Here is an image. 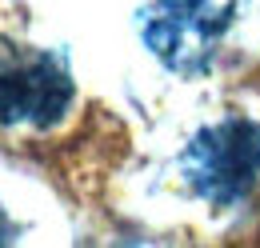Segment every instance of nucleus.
Wrapping results in <instances>:
<instances>
[{
	"label": "nucleus",
	"instance_id": "obj_2",
	"mask_svg": "<svg viewBox=\"0 0 260 248\" xmlns=\"http://www.w3.org/2000/svg\"><path fill=\"white\" fill-rule=\"evenodd\" d=\"M180 176L208 204H236L260 184V124L220 120L200 128L180 152Z\"/></svg>",
	"mask_w": 260,
	"mask_h": 248
},
{
	"label": "nucleus",
	"instance_id": "obj_3",
	"mask_svg": "<svg viewBox=\"0 0 260 248\" xmlns=\"http://www.w3.org/2000/svg\"><path fill=\"white\" fill-rule=\"evenodd\" d=\"M72 76L60 56H36L16 68H0V124L48 128L72 108Z\"/></svg>",
	"mask_w": 260,
	"mask_h": 248
},
{
	"label": "nucleus",
	"instance_id": "obj_1",
	"mask_svg": "<svg viewBox=\"0 0 260 248\" xmlns=\"http://www.w3.org/2000/svg\"><path fill=\"white\" fill-rule=\"evenodd\" d=\"M240 12L244 0H148L136 12V28L168 72L204 76Z\"/></svg>",
	"mask_w": 260,
	"mask_h": 248
},
{
	"label": "nucleus",
	"instance_id": "obj_4",
	"mask_svg": "<svg viewBox=\"0 0 260 248\" xmlns=\"http://www.w3.org/2000/svg\"><path fill=\"white\" fill-rule=\"evenodd\" d=\"M12 236H16V228H12V220L4 216V208H0V244H8Z\"/></svg>",
	"mask_w": 260,
	"mask_h": 248
}]
</instances>
